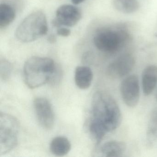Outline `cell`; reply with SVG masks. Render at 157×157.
<instances>
[{"instance_id": "cell-7", "label": "cell", "mask_w": 157, "mask_h": 157, "mask_svg": "<svg viewBox=\"0 0 157 157\" xmlns=\"http://www.w3.org/2000/svg\"><path fill=\"white\" fill-rule=\"evenodd\" d=\"M120 92L125 104L129 107H135L139 101L140 94L137 76L131 75L125 78L121 82Z\"/></svg>"}, {"instance_id": "cell-8", "label": "cell", "mask_w": 157, "mask_h": 157, "mask_svg": "<svg viewBox=\"0 0 157 157\" xmlns=\"http://www.w3.org/2000/svg\"><path fill=\"white\" fill-rule=\"evenodd\" d=\"M134 57L130 54H124L116 59L107 68L108 75L114 78L126 76L135 66Z\"/></svg>"}, {"instance_id": "cell-1", "label": "cell", "mask_w": 157, "mask_h": 157, "mask_svg": "<svg viewBox=\"0 0 157 157\" xmlns=\"http://www.w3.org/2000/svg\"><path fill=\"white\" fill-rule=\"evenodd\" d=\"M122 119L119 105L111 95L102 91L94 94L89 129L97 144L107 133L114 131L119 126Z\"/></svg>"}, {"instance_id": "cell-18", "label": "cell", "mask_w": 157, "mask_h": 157, "mask_svg": "<svg viewBox=\"0 0 157 157\" xmlns=\"http://www.w3.org/2000/svg\"><path fill=\"white\" fill-rule=\"evenodd\" d=\"M57 34L60 36L67 37L70 35L71 32L68 29L66 28H59L57 30Z\"/></svg>"}, {"instance_id": "cell-6", "label": "cell", "mask_w": 157, "mask_h": 157, "mask_svg": "<svg viewBox=\"0 0 157 157\" xmlns=\"http://www.w3.org/2000/svg\"><path fill=\"white\" fill-rule=\"evenodd\" d=\"M34 108L38 123L47 130L53 128L55 124V113L52 105L44 97H37L33 102Z\"/></svg>"}, {"instance_id": "cell-5", "label": "cell", "mask_w": 157, "mask_h": 157, "mask_svg": "<svg viewBox=\"0 0 157 157\" xmlns=\"http://www.w3.org/2000/svg\"><path fill=\"white\" fill-rule=\"evenodd\" d=\"M128 38V35L124 31L102 30L95 34L94 43L100 51L113 53L122 48Z\"/></svg>"}, {"instance_id": "cell-3", "label": "cell", "mask_w": 157, "mask_h": 157, "mask_svg": "<svg viewBox=\"0 0 157 157\" xmlns=\"http://www.w3.org/2000/svg\"><path fill=\"white\" fill-rule=\"evenodd\" d=\"M48 31L46 17L43 12L37 10L25 17L15 32L16 38L23 43H30L45 35Z\"/></svg>"}, {"instance_id": "cell-17", "label": "cell", "mask_w": 157, "mask_h": 157, "mask_svg": "<svg viewBox=\"0 0 157 157\" xmlns=\"http://www.w3.org/2000/svg\"><path fill=\"white\" fill-rule=\"evenodd\" d=\"M12 71V67L7 60H1L0 66V76L3 80H7L10 78Z\"/></svg>"}, {"instance_id": "cell-13", "label": "cell", "mask_w": 157, "mask_h": 157, "mask_svg": "<svg viewBox=\"0 0 157 157\" xmlns=\"http://www.w3.org/2000/svg\"><path fill=\"white\" fill-rule=\"evenodd\" d=\"M50 150L57 156H63L67 155L70 151L71 144L66 137L59 136L54 138L50 142Z\"/></svg>"}, {"instance_id": "cell-15", "label": "cell", "mask_w": 157, "mask_h": 157, "mask_svg": "<svg viewBox=\"0 0 157 157\" xmlns=\"http://www.w3.org/2000/svg\"><path fill=\"white\" fill-rule=\"evenodd\" d=\"M15 18V12L11 6L6 3L0 5V27L5 28L10 24Z\"/></svg>"}, {"instance_id": "cell-16", "label": "cell", "mask_w": 157, "mask_h": 157, "mask_svg": "<svg viewBox=\"0 0 157 157\" xmlns=\"http://www.w3.org/2000/svg\"><path fill=\"white\" fill-rule=\"evenodd\" d=\"M147 136L151 140L157 138V110L151 113L147 128Z\"/></svg>"}, {"instance_id": "cell-21", "label": "cell", "mask_w": 157, "mask_h": 157, "mask_svg": "<svg viewBox=\"0 0 157 157\" xmlns=\"http://www.w3.org/2000/svg\"></svg>"}, {"instance_id": "cell-4", "label": "cell", "mask_w": 157, "mask_h": 157, "mask_svg": "<svg viewBox=\"0 0 157 157\" xmlns=\"http://www.w3.org/2000/svg\"><path fill=\"white\" fill-rule=\"evenodd\" d=\"M20 124L11 115L0 113V156L5 155L15 148L18 142Z\"/></svg>"}, {"instance_id": "cell-20", "label": "cell", "mask_w": 157, "mask_h": 157, "mask_svg": "<svg viewBox=\"0 0 157 157\" xmlns=\"http://www.w3.org/2000/svg\"><path fill=\"white\" fill-rule=\"evenodd\" d=\"M84 1V0H71V2H72L73 4L77 5V4H80V3H82V2H83Z\"/></svg>"}, {"instance_id": "cell-9", "label": "cell", "mask_w": 157, "mask_h": 157, "mask_svg": "<svg viewBox=\"0 0 157 157\" xmlns=\"http://www.w3.org/2000/svg\"><path fill=\"white\" fill-rule=\"evenodd\" d=\"M80 11L71 5L60 6L56 12V19L60 25L71 27L76 25L81 18Z\"/></svg>"}, {"instance_id": "cell-11", "label": "cell", "mask_w": 157, "mask_h": 157, "mask_svg": "<svg viewBox=\"0 0 157 157\" xmlns=\"http://www.w3.org/2000/svg\"><path fill=\"white\" fill-rule=\"evenodd\" d=\"M93 79L92 71L87 66H78L75 70L74 79L77 87L81 90L88 89Z\"/></svg>"}, {"instance_id": "cell-19", "label": "cell", "mask_w": 157, "mask_h": 157, "mask_svg": "<svg viewBox=\"0 0 157 157\" xmlns=\"http://www.w3.org/2000/svg\"><path fill=\"white\" fill-rule=\"evenodd\" d=\"M48 40V42H50L51 44L55 43L56 42V36L54 35H51L49 36Z\"/></svg>"}, {"instance_id": "cell-14", "label": "cell", "mask_w": 157, "mask_h": 157, "mask_svg": "<svg viewBox=\"0 0 157 157\" xmlns=\"http://www.w3.org/2000/svg\"><path fill=\"white\" fill-rule=\"evenodd\" d=\"M113 5L117 10L125 14L134 13L140 8L138 0H113Z\"/></svg>"}, {"instance_id": "cell-10", "label": "cell", "mask_w": 157, "mask_h": 157, "mask_svg": "<svg viewBox=\"0 0 157 157\" xmlns=\"http://www.w3.org/2000/svg\"><path fill=\"white\" fill-rule=\"evenodd\" d=\"M142 87L146 95L151 94L157 84V67L148 66L144 69L142 75Z\"/></svg>"}, {"instance_id": "cell-2", "label": "cell", "mask_w": 157, "mask_h": 157, "mask_svg": "<svg viewBox=\"0 0 157 157\" xmlns=\"http://www.w3.org/2000/svg\"><path fill=\"white\" fill-rule=\"evenodd\" d=\"M57 67L52 59L32 57L26 60L24 66L25 82L31 89L39 88L49 83Z\"/></svg>"}, {"instance_id": "cell-12", "label": "cell", "mask_w": 157, "mask_h": 157, "mask_svg": "<svg viewBox=\"0 0 157 157\" xmlns=\"http://www.w3.org/2000/svg\"><path fill=\"white\" fill-rule=\"evenodd\" d=\"M126 148L124 143L118 140H111L104 143L101 148V152L105 157L122 156Z\"/></svg>"}]
</instances>
